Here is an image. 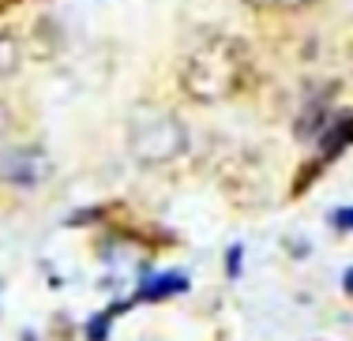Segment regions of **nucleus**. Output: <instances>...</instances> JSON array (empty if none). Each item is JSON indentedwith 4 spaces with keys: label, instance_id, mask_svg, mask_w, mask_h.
Wrapping results in <instances>:
<instances>
[{
    "label": "nucleus",
    "instance_id": "obj_1",
    "mask_svg": "<svg viewBox=\"0 0 353 341\" xmlns=\"http://www.w3.org/2000/svg\"><path fill=\"white\" fill-rule=\"evenodd\" d=\"M256 79L252 49L233 34H207L181 56L176 82L181 94L196 105H222L245 94Z\"/></svg>",
    "mask_w": 353,
    "mask_h": 341
},
{
    "label": "nucleus",
    "instance_id": "obj_2",
    "mask_svg": "<svg viewBox=\"0 0 353 341\" xmlns=\"http://www.w3.org/2000/svg\"><path fill=\"white\" fill-rule=\"evenodd\" d=\"M128 151L139 165H150V169L173 165L188 151V128H184L181 116L162 113V109L136 113V120L128 128Z\"/></svg>",
    "mask_w": 353,
    "mask_h": 341
},
{
    "label": "nucleus",
    "instance_id": "obj_3",
    "mask_svg": "<svg viewBox=\"0 0 353 341\" xmlns=\"http://www.w3.org/2000/svg\"><path fill=\"white\" fill-rule=\"evenodd\" d=\"M53 173V162L46 157L41 146H0V184L15 188H34Z\"/></svg>",
    "mask_w": 353,
    "mask_h": 341
},
{
    "label": "nucleus",
    "instance_id": "obj_4",
    "mask_svg": "<svg viewBox=\"0 0 353 341\" xmlns=\"http://www.w3.org/2000/svg\"><path fill=\"white\" fill-rule=\"evenodd\" d=\"M350 143H353V113L350 116H334V120L319 131V154L323 157L342 154Z\"/></svg>",
    "mask_w": 353,
    "mask_h": 341
},
{
    "label": "nucleus",
    "instance_id": "obj_5",
    "mask_svg": "<svg viewBox=\"0 0 353 341\" xmlns=\"http://www.w3.org/2000/svg\"><path fill=\"white\" fill-rule=\"evenodd\" d=\"M23 68V41L15 30H0V82Z\"/></svg>",
    "mask_w": 353,
    "mask_h": 341
},
{
    "label": "nucleus",
    "instance_id": "obj_6",
    "mask_svg": "<svg viewBox=\"0 0 353 341\" xmlns=\"http://www.w3.org/2000/svg\"><path fill=\"white\" fill-rule=\"evenodd\" d=\"M184 289H188V281H184L181 274H158V278L143 281V296H147V300H165V296L184 293Z\"/></svg>",
    "mask_w": 353,
    "mask_h": 341
},
{
    "label": "nucleus",
    "instance_id": "obj_7",
    "mask_svg": "<svg viewBox=\"0 0 353 341\" xmlns=\"http://www.w3.org/2000/svg\"><path fill=\"white\" fill-rule=\"evenodd\" d=\"M248 8H256V12H274V15H290V12H305V8H312L316 0H245Z\"/></svg>",
    "mask_w": 353,
    "mask_h": 341
},
{
    "label": "nucleus",
    "instance_id": "obj_8",
    "mask_svg": "<svg viewBox=\"0 0 353 341\" xmlns=\"http://www.w3.org/2000/svg\"><path fill=\"white\" fill-rule=\"evenodd\" d=\"M12 131H15V116L8 109V102H0V146L12 139Z\"/></svg>",
    "mask_w": 353,
    "mask_h": 341
},
{
    "label": "nucleus",
    "instance_id": "obj_9",
    "mask_svg": "<svg viewBox=\"0 0 353 341\" xmlns=\"http://www.w3.org/2000/svg\"><path fill=\"white\" fill-rule=\"evenodd\" d=\"M331 226L342 229V232L353 229V206H346V210H334V214H331Z\"/></svg>",
    "mask_w": 353,
    "mask_h": 341
},
{
    "label": "nucleus",
    "instance_id": "obj_10",
    "mask_svg": "<svg viewBox=\"0 0 353 341\" xmlns=\"http://www.w3.org/2000/svg\"><path fill=\"white\" fill-rule=\"evenodd\" d=\"M241 270V248H233L230 252V274H237Z\"/></svg>",
    "mask_w": 353,
    "mask_h": 341
},
{
    "label": "nucleus",
    "instance_id": "obj_11",
    "mask_svg": "<svg viewBox=\"0 0 353 341\" xmlns=\"http://www.w3.org/2000/svg\"><path fill=\"white\" fill-rule=\"evenodd\" d=\"M346 293L353 296V270H346Z\"/></svg>",
    "mask_w": 353,
    "mask_h": 341
}]
</instances>
